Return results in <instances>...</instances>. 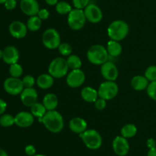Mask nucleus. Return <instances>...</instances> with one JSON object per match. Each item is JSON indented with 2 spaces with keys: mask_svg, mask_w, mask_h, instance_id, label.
Segmentation results:
<instances>
[{
  "mask_svg": "<svg viewBox=\"0 0 156 156\" xmlns=\"http://www.w3.org/2000/svg\"><path fill=\"white\" fill-rule=\"evenodd\" d=\"M69 126L70 130L73 131V132L81 134L86 131L88 124H87L86 121L82 118L75 117L69 121Z\"/></svg>",
  "mask_w": 156,
  "mask_h": 156,
  "instance_id": "19",
  "label": "nucleus"
},
{
  "mask_svg": "<svg viewBox=\"0 0 156 156\" xmlns=\"http://www.w3.org/2000/svg\"><path fill=\"white\" fill-rule=\"evenodd\" d=\"M45 2L49 6H56L59 2V0H45Z\"/></svg>",
  "mask_w": 156,
  "mask_h": 156,
  "instance_id": "43",
  "label": "nucleus"
},
{
  "mask_svg": "<svg viewBox=\"0 0 156 156\" xmlns=\"http://www.w3.org/2000/svg\"><path fill=\"white\" fill-rule=\"evenodd\" d=\"M3 56V50H0V59H2Z\"/></svg>",
  "mask_w": 156,
  "mask_h": 156,
  "instance_id": "46",
  "label": "nucleus"
},
{
  "mask_svg": "<svg viewBox=\"0 0 156 156\" xmlns=\"http://www.w3.org/2000/svg\"><path fill=\"white\" fill-rule=\"evenodd\" d=\"M42 123L47 129L53 133L59 132L64 127L63 118L56 110L47 111L42 118Z\"/></svg>",
  "mask_w": 156,
  "mask_h": 156,
  "instance_id": "1",
  "label": "nucleus"
},
{
  "mask_svg": "<svg viewBox=\"0 0 156 156\" xmlns=\"http://www.w3.org/2000/svg\"><path fill=\"white\" fill-rule=\"evenodd\" d=\"M118 86L114 81L106 80L99 86L98 93L100 98L105 100H110L116 97L118 93Z\"/></svg>",
  "mask_w": 156,
  "mask_h": 156,
  "instance_id": "8",
  "label": "nucleus"
},
{
  "mask_svg": "<svg viewBox=\"0 0 156 156\" xmlns=\"http://www.w3.org/2000/svg\"><path fill=\"white\" fill-rule=\"evenodd\" d=\"M147 156H156V147L149 149V151H148Z\"/></svg>",
  "mask_w": 156,
  "mask_h": 156,
  "instance_id": "44",
  "label": "nucleus"
},
{
  "mask_svg": "<svg viewBox=\"0 0 156 156\" xmlns=\"http://www.w3.org/2000/svg\"><path fill=\"white\" fill-rule=\"evenodd\" d=\"M87 148L91 150L98 149L102 145V137L100 133L94 129H88L79 134Z\"/></svg>",
  "mask_w": 156,
  "mask_h": 156,
  "instance_id": "5",
  "label": "nucleus"
},
{
  "mask_svg": "<svg viewBox=\"0 0 156 156\" xmlns=\"http://www.w3.org/2000/svg\"><path fill=\"white\" fill-rule=\"evenodd\" d=\"M34 156H46V155H44V154H35V155Z\"/></svg>",
  "mask_w": 156,
  "mask_h": 156,
  "instance_id": "48",
  "label": "nucleus"
},
{
  "mask_svg": "<svg viewBox=\"0 0 156 156\" xmlns=\"http://www.w3.org/2000/svg\"><path fill=\"white\" fill-rule=\"evenodd\" d=\"M47 112V110H46L44 104L41 103V102H37L30 107V113L34 117L37 118L39 119V122H42V118L44 117Z\"/></svg>",
  "mask_w": 156,
  "mask_h": 156,
  "instance_id": "25",
  "label": "nucleus"
},
{
  "mask_svg": "<svg viewBox=\"0 0 156 156\" xmlns=\"http://www.w3.org/2000/svg\"><path fill=\"white\" fill-rule=\"evenodd\" d=\"M146 91H147L148 96L151 99L156 101V81H152V82L149 83V86L146 89Z\"/></svg>",
  "mask_w": 156,
  "mask_h": 156,
  "instance_id": "34",
  "label": "nucleus"
},
{
  "mask_svg": "<svg viewBox=\"0 0 156 156\" xmlns=\"http://www.w3.org/2000/svg\"><path fill=\"white\" fill-rule=\"evenodd\" d=\"M69 68V67L66 59L63 58H56L50 62L48 71L53 78H62L67 74Z\"/></svg>",
  "mask_w": 156,
  "mask_h": 156,
  "instance_id": "4",
  "label": "nucleus"
},
{
  "mask_svg": "<svg viewBox=\"0 0 156 156\" xmlns=\"http://www.w3.org/2000/svg\"><path fill=\"white\" fill-rule=\"evenodd\" d=\"M43 104L47 111L55 110L58 106V98L53 93H47L43 99Z\"/></svg>",
  "mask_w": 156,
  "mask_h": 156,
  "instance_id": "23",
  "label": "nucleus"
},
{
  "mask_svg": "<svg viewBox=\"0 0 156 156\" xmlns=\"http://www.w3.org/2000/svg\"><path fill=\"white\" fill-rule=\"evenodd\" d=\"M108 52L107 48L101 44L92 45L87 51L88 61L95 65H102L108 60Z\"/></svg>",
  "mask_w": 156,
  "mask_h": 156,
  "instance_id": "3",
  "label": "nucleus"
},
{
  "mask_svg": "<svg viewBox=\"0 0 156 156\" xmlns=\"http://www.w3.org/2000/svg\"><path fill=\"white\" fill-rule=\"evenodd\" d=\"M37 85L40 87L41 89H49L53 86V83H54V78L50 74V73H43V74L40 75L37 78Z\"/></svg>",
  "mask_w": 156,
  "mask_h": 156,
  "instance_id": "22",
  "label": "nucleus"
},
{
  "mask_svg": "<svg viewBox=\"0 0 156 156\" xmlns=\"http://www.w3.org/2000/svg\"><path fill=\"white\" fill-rule=\"evenodd\" d=\"M90 0H73V4L75 9H85L89 3Z\"/></svg>",
  "mask_w": 156,
  "mask_h": 156,
  "instance_id": "36",
  "label": "nucleus"
},
{
  "mask_svg": "<svg viewBox=\"0 0 156 156\" xmlns=\"http://www.w3.org/2000/svg\"><path fill=\"white\" fill-rule=\"evenodd\" d=\"M84 12H85L86 20L93 24L100 22L103 18V13H102L101 9L95 4L91 3L88 5L86 8H85Z\"/></svg>",
  "mask_w": 156,
  "mask_h": 156,
  "instance_id": "10",
  "label": "nucleus"
},
{
  "mask_svg": "<svg viewBox=\"0 0 156 156\" xmlns=\"http://www.w3.org/2000/svg\"><path fill=\"white\" fill-rule=\"evenodd\" d=\"M67 64L69 68L72 70H77V69H80L82 67V61H81L80 58L76 54H71L69 56V58L66 59Z\"/></svg>",
  "mask_w": 156,
  "mask_h": 156,
  "instance_id": "28",
  "label": "nucleus"
},
{
  "mask_svg": "<svg viewBox=\"0 0 156 156\" xmlns=\"http://www.w3.org/2000/svg\"><path fill=\"white\" fill-rule=\"evenodd\" d=\"M60 35L54 28H48L44 32L42 35V42L44 47L53 50L59 47L61 44Z\"/></svg>",
  "mask_w": 156,
  "mask_h": 156,
  "instance_id": "7",
  "label": "nucleus"
},
{
  "mask_svg": "<svg viewBox=\"0 0 156 156\" xmlns=\"http://www.w3.org/2000/svg\"><path fill=\"white\" fill-rule=\"evenodd\" d=\"M101 73L106 80L115 81L118 77V69L117 66L111 61H107L101 67Z\"/></svg>",
  "mask_w": 156,
  "mask_h": 156,
  "instance_id": "12",
  "label": "nucleus"
},
{
  "mask_svg": "<svg viewBox=\"0 0 156 156\" xmlns=\"http://www.w3.org/2000/svg\"><path fill=\"white\" fill-rule=\"evenodd\" d=\"M19 59V51L15 46L9 45L3 50L2 60L5 64L12 65L18 63Z\"/></svg>",
  "mask_w": 156,
  "mask_h": 156,
  "instance_id": "18",
  "label": "nucleus"
},
{
  "mask_svg": "<svg viewBox=\"0 0 156 156\" xmlns=\"http://www.w3.org/2000/svg\"><path fill=\"white\" fill-rule=\"evenodd\" d=\"M37 16L41 18V20H46L49 18L50 16V12L47 9H41L37 13Z\"/></svg>",
  "mask_w": 156,
  "mask_h": 156,
  "instance_id": "39",
  "label": "nucleus"
},
{
  "mask_svg": "<svg viewBox=\"0 0 156 156\" xmlns=\"http://www.w3.org/2000/svg\"><path fill=\"white\" fill-rule=\"evenodd\" d=\"M34 122V116L31 113L22 111L15 116V124L20 128H27Z\"/></svg>",
  "mask_w": 156,
  "mask_h": 156,
  "instance_id": "17",
  "label": "nucleus"
},
{
  "mask_svg": "<svg viewBox=\"0 0 156 156\" xmlns=\"http://www.w3.org/2000/svg\"><path fill=\"white\" fill-rule=\"evenodd\" d=\"M72 10L71 5L65 1H60L56 5V11L59 15H68Z\"/></svg>",
  "mask_w": 156,
  "mask_h": 156,
  "instance_id": "29",
  "label": "nucleus"
},
{
  "mask_svg": "<svg viewBox=\"0 0 156 156\" xmlns=\"http://www.w3.org/2000/svg\"><path fill=\"white\" fill-rule=\"evenodd\" d=\"M0 156H9V154L4 149L0 148Z\"/></svg>",
  "mask_w": 156,
  "mask_h": 156,
  "instance_id": "45",
  "label": "nucleus"
},
{
  "mask_svg": "<svg viewBox=\"0 0 156 156\" xmlns=\"http://www.w3.org/2000/svg\"><path fill=\"white\" fill-rule=\"evenodd\" d=\"M42 25V20L37 16H30L27 21V29L31 32H37L39 30Z\"/></svg>",
  "mask_w": 156,
  "mask_h": 156,
  "instance_id": "26",
  "label": "nucleus"
},
{
  "mask_svg": "<svg viewBox=\"0 0 156 156\" xmlns=\"http://www.w3.org/2000/svg\"><path fill=\"white\" fill-rule=\"evenodd\" d=\"M25 153L28 156H34L36 154V148L33 145H28L25 147Z\"/></svg>",
  "mask_w": 156,
  "mask_h": 156,
  "instance_id": "40",
  "label": "nucleus"
},
{
  "mask_svg": "<svg viewBox=\"0 0 156 156\" xmlns=\"http://www.w3.org/2000/svg\"><path fill=\"white\" fill-rule=\"evenodd\" d=\"M9 73L12 77L19 78L23 73V67L18 63L12 64L9 67Z\"/></svg>",
  "mask_w": 156,
  "mask_h": 156,
  "instance_id": "31",
  "label": "nucleus"
},
{
  "mask_svg": "<svg viewBox=\"0 0 156 156\" xmlns=\"http://www.w3.org/2000/svg\"><path fill=\"white\" fill-rule=\"evenodd\" d=\"M20 95L21 102L25 106L31 107L37 100V92L33 87L24 88Z\"/></svg>",
  "mask_w": 156,
  "mask_h": 156,
  "instance_id": "16",
  "label": "nucleus"
},
{
  "mask_svg": "<svg viewBox=\"0 0 156 156\" xmlns=\"http://www.w3.org/2000/svg\"><path fill=\"white\" fill-rule=\"evenodd\" d=\"M15 124V116L11 114H2L0 116V125L8 128Z\"/></svg>",
  "mask_w": 156,
  "mask_h": 156,
  "instance_id": "30",
  "label": "nucleus"
},
{
  "mask_svg": "<svg viewBox=\"0 0 156 156\" xmlns=\"http://www.w3.org/2000/svg\"><path fill=\"white\" fill-rule=\"evenodd\" d=\"M108 54L112 57H118L122 53V45L119 41L111 40L108 41V47H107Z\"/></svg>",
  "mask_w": 156,
  "mask_h": 156,
  "instance_id": "24",
  "label": "nucleus"
},
{
  "mask_svg": "<svg viewBox=\"0 0 156 156\" xmlns=\"http://www.w3.org/2000/svg\"><path fill=\"white\" fill-rule=\"evenodd\" d=\"M129 33V25L123 20H116L108 28V35L111 40L120 41L124 39Z\"/></svg>",
  "mask_w": 156,
  "mask_h": 156,
  "instance_id": "2",
  "label": "nucleus"
},
{
  "mask_svg": "<svg viewBox=\"0 0 156 156\" xmlns=\"http://www.w3.org/2000/svg\"><path fill=\"white\" fill-rule=\"evenodd\" d=\"M7 0H0V4H4Z\"/></svg>",
  "mask_w": 156,
  "mask_h": 156,
  "instance_id": "47",
  "label": "nucleus"
},
{
  "mask_svg": "<svg viewBox=\"0 0 156 156\" xmlns=\"http://www.w3.org/2000/svg\"><path fill=\"white\" fill-rule=\"evenodd\" d=\"M20 9L23 13L30 17L37 15L38 12L41 9L37 0H21Z\"/></svg>",
  "mask_w": 156,
  "mask_h": 156,
  "instance_id": "15",
  "label": "nucleus"
},
{
  "mask_svg": "<svg viewBox=\"0 0 156 156\" xmlns=\"http://www.w3.org/2000/svg\"><path fill=\"white\" fill-rule=\"evenodd\" d=\"M86 18L83 9H73V10L68 14L67 22L71 29L74 31H79L85 26Z\"/></svg>",
  "mask_w": 156,
  "mask_h": 156,
  "instance_id": "6",
  "label": "nucleus"
},
{
  "mask_svg": "<svg viewBox=\"0 0 156 156\" xmlns=\"http://www.w3.org/2000/svg\"><path fill=\"white\" fill-rule=\"evenodd\" d=\"M22 82L24 88H30V87H33L34 86L36 80H35L34 77L31 75H26L22 79Z\"/></svg>",
  "mask_w": 156,
  "mask_h": 156,
  "instance_id": "35",
  "label": "nucleus"
},
{
  "mask_svg": "<svg viewBox=\"0 0 156 156\" xmlns=\"http://www.w3.org/2000/svg\"><path fill=\"white\" fill-rule=\"evenodd\" d=\"M94 106H95V108L97 109L98 110H105V107H106L107 106L106 100L100 97L98 98V99L94 102Z\"/></svg>",
  "mask_w": 156,
  "mask_h": 156,
  "instance_id": "37",
  "label": "nucleus"
},
{
  "mask_svg": "<svg viewBox=\"0 0 156 156\" xmlns=\"http://www.w3.org/2000/svg\"><path fill=\"white\" fill-rule=\"evenodd\" d=\"M149 84V80L145 76L137 75V76H134L131 80V86L134 90H137V91L146 90Z\"/></svg>",
  "mask_w": 156,
  "mask_h": 156,
  "instance_id": "21",
  "label": "nucleus"
},
{
  "mask_svg": "<svg viewBox=\"0 0 156 156\" xmlns=\"http://www.w3.org/2000/svg\"><path fill=\"white\" fill-rule=\"evenodd\" d=\"M85 73L80 69L73 70L68 73L66 76V84L72 88H77L81 87L85 83Z\"/></svg>",
  "mask_w": 156,
  "mask_h": 156,
  "instance_id": "11",
  "label": "nucleus"
},
{
  "mask_svg": "<svg viewBox=\"0 0 156 156\" xmlns=\"http://www.w3.org/2000/svg\"><path fill=\"white\" fill-rule=\"evenodd\" d=\"M4 6L7 10H13L17 6V0H7L4 3Z\"/></svg>",
  "mask_w": 156,
  "mask_h": 156,
  "instance_id": "38",
  "label": "nucleus"
},
{
  "mask_svg": "<svg viewBox=\"0 0 156 156\" xmlns=\"http://www.w3.org/2000/svg\"><path fill=\"white\" fill-rule=\"evenodd\" d=\"M145 76L150 82L156 81V66H149L146 70V72H145Z\"/></svg>",
  "mask_w": 156,
  "mask_h": 156,
  "instance_id": "33",
  "label": "nucleus"
},
{
  "mask_svg": "<svg viewBox=\"0 0 156 156\" xmlns=\"http://www.w3.org/2000/svg\"><path fill=\"white\" fill-rule=\"evenodd\" d=\"M3 87L6 93L10 95H13V96L21 94V92L24 89L22 80L19 78L12 77V76L8 77L7 79L5 80Z\"/></svg>",
  "mask_w": 156,
  "mask_h": 156,
  "instance_id": "9",
  "label": "nucleus"
},
{
  "mask_svg": "<svg viewBox=\"0 0 156 156\" xmlns=\"http://www.w3.org/2000/svg\"><path fill=\"white\" fill-rule=\"evenodd\" d=\"M6 108H7V103H6V102L4 99L0 98V115L4 114V113L6 110Z\"/></svg>",
  "mask_w": 156,
  "mask_h": 156,
  "instance_id": "41",
  "label": "nucleus"
},
{
  "mask_svg": "<svg viewBox=\"0 0 156 156\" xmlns=\"http://www.w3.org/2000/svg\"><path fill=\"white\" fill-rule=\"evenodd\" d=\"M17 1H19V0H17ZM20 1H21V0H20Z\"/></svg>",
  "mask_w": 156,
  "mask_h": 156,
  "instance_id": "49",
  "label": "nucleus"
},
{
  "mask_svg": "<svg viewBox=\"0 0 156 156\" xmlns=\"http://www.w3.org/2000/svg\"><path fill=\"white\" fill-rule=\"evenodd\" d=\"M113 149L119 156H125L128 154L129 150V145L127 139L122 136H117L113 141Z\"/></svg>",
  "mask_w": 156,
  "mask_h": 156,
  "instance_id": "13",
  "label": "nucleus"
},
{
  "mask_svg": "<svg viewBox=\"0 0 156 156\" xmlns=\"http://www.w3.org/2000/svg\"><path fill=\"white\" fill-rule=\"evenodd\" d=\"M27 24L20 21H14L9 24V31L13 38L21 39L24 38L27 33Z\"/></svg>",
  "mask_w": 156,
  "mask_h": 156,
  "instance_id": "14",
  "label": "nucleus"
},
{
  "mask_svg": "<svg viewBox=\"0 0 156 156\" xmlns=\"http://www.w3.org/2000/svg\"><path fill=\"white\" fill-rule=\"evenodd\" d=\"M147 146L149 147V149L150 148H155L156 147V142H155V140L154 139H149L147 140Z\"/></svg>",
  "mask_w": 156,
  "mask_h": 156,
  "instance_id": "42",
  "label": "nucleus"
},
{
  "mask_svg": "<svg viewBox=\"0 0 156 156\" xmlns=\"http://www.w3.org/2000/svg\"><path fill=\"white\" fill-rule=\"evenodd\" d=\"M59 53L63 56H69L73 52V47L68 43H61L58 47Z\"/></svg>",
  "mask_w": 156,
  "mask_h": 156,
  "instance_id": "32",
  "label": "nucleus"
},
{
  "mask_svg": "<svg viewBox=\"0 0 156 156\" xmlns=\"http://www.w3.org/2000/svg\"><path fill=\"white\" fill-rule=\"evenodd\" d=\"M81 96L87 102H94L98 99V90L91 87H85L81 91Z\"/></svg>",
  "mask_w": 156,
  "mask_h": 156,
  "instance_id": "20",
  "label": "nucleus"
},
{
  "mask_svg": "<svg viewBox=\"0 0 156 156\" xmlns=\"http://www.w3.org/2000/svg\"><path fill=\"white\" fill-rule=\"evenodd\" d=\"M137 133V128L133 124H126L121 128V136L126 139L132 138L135 136Z\"/></svg>",
  "mask_w": 156,
  "mask_h": 156,
  "instance_id": "27",
  "label": "nucleus"
}]
</instances>
